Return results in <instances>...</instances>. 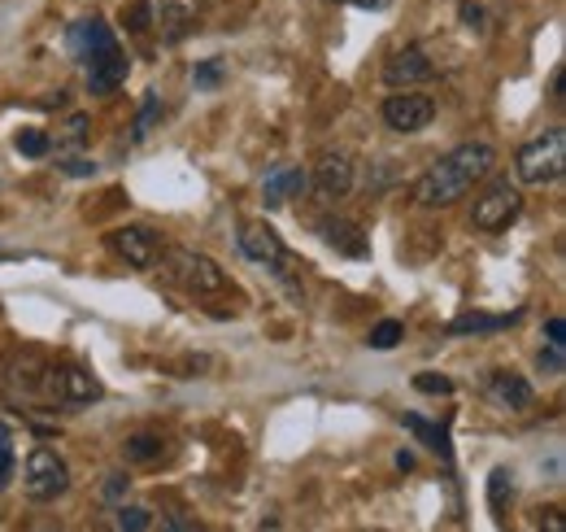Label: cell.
<instances>
[{
	"label": "cell",
	"instance_id": "18",
	"mask_svg": "<svg viewBox=\"0 0 566 532\" xmlns=\"http://www.w3.org/2000/svg\"><path fill=\"white\" fill-rule=\"evenodd\" d=\"M401 424L432 450V454H440L445 463H453V446H449V428H440V424H432V419H423V415H401Z\"/></svg>",
	"mask_w": 566,
	"mask_h": 532
},
{
	"label": "cell",
	"instance_id": "12",
	"mask_svg": "<svg viewBox=\"0 0 566 532\" xmlns=\"http://www.w3.org/2000/svg\"><path fill=\"white\" fill-rule=\"evenodd\" d=\"M122 83H127V52L118 44L109 52H101V57L87 61V87H92V96H114Z\"/></svg>",
	"mask_w": 566,
	"mask_h": 532
},
{
	"label": "cell",
	"instance_id": "32",
	"mask_svg": "<svg viewBox=\"0 0 566 532\" xmlns=\"http://www.w3.org/2000/svg\"><path fill=\"white\" fill-rule=\"evenodd\" d=\"M566 345H550V350H541V371H550V376H563L566 371Z\"/></svg>",
	"mask_w": 566,
	"mask_h": 532
},
{
	"label": "cell",
	"instance_id": "22",
	"mask_svg": "<svg viewBox=\"0 0 566 532\" xmlns=\"http://www.w3.org/2000/svg\"><path fill=\"white\" fill-rule=\"evenodd\" d=\"M157 122H162V96H157V92H144V105H140V114H135L131 140H135V144H140V140H149Z\"/></svg>",
	"mask_w": 566,
	"mask_h": 532
},
{
	"label": "cell",
	"instance_id": "6",
	"mask_svg": "<svg viewBox=\"0 0 566 532\" xmlns=\"http://www.w3.org/2000/svg\"><path fill=\"white\" fill-rule=\"evenodd\" d=\"M432 118H436V101L423 96V92H414V87H401L397 96L384 101V122H388L392 131H401V135L423 131Z\"/></svg>",
	"mask_w": 566,
	"mask_h": 532
},
{
	"label": "cell",
	"instance_id": "7",
	"mask_svg": "<svg viewBox=\"0 0 566 532\" xmlns=\"http://www.w3.org/2000/svg\"><path fill=\"white\" fill-rule=\"evenodd\" d=\"M44 393H48V398H57V402H66V406H87V402H96L105 389H101V380H96L92 371H83V367H66V371H48Z\"/></svg>",
	"mask_w": 566,
	"mask_h": 532
},
{
	"label": "cell",
	"instance_id": "16",
	"mask_svg": "<svg viewBox=\"0 0 566 532\" xmlns=\"http://www.w3.org/2000/svg\"><path fill=\"white\" fill-rule=\"evenodd\" d=\"M488 393H493V402H502L506 411H528V406L536 402V389H532L523 376H515V371H493V376H488Z\"/></svg>",
	"mask_w": 566,
	"mask_h": 532
},
{
	"label": "cell",
	"instance_id": "15",
	"mask_svg": "<svg viewBox=\"0 0 566 532\" xmlns=\"http://www.w3.org/2000/svg\"><path fill=\"white\" fill-rule=\"evenodd\" d=\"M305 188H309V175H305L300 166H275V170L262 179V201H267V210H280L296 192H305Z\"/></svg>",
	"mask_w": 566,
	"mask_h": 532
},
{
	"label": "cell",
	"instance_id": "13",
	"mask_svg": "<svg viewBox=\"0 0 566 532\" xmlns=\"http://www.w3.org/2000/svg\"><path fill=\"white\" fill-rule=\"evenodd\" d=\"M318 236H322L335 253H344V258H366V253H370L366 232H362L357 223H349V218H322V223H318Z\"/></svg>",
	"mask_w": 566,
	"mask_h": 532
},
{
	"label": "cell",
	"instance_id": "35",
	"mask_svg": "<svg viewBox=\"0 0 566 532\" xmlns=\"http://www.w3.org/2000/svg\"><path fill=\"white\" fill-rule=\"evenodd\" d=\"M458 13H462V22H467L471 31H484V9H480V4H471V0H467Z\"/></svg>",
	"mask_w": 566,
	"mask_h": 532
},
{
	"label": "cell",
	"instance_id": "37",
	"mask_svg": "<svg viewBox=\"0 0 566 532\" xmlns=\"http://www.w3.org/2000/svg\"><path fill=\"white\" fill-rule=\"evenodd\" d=\"M397 468H401V472H414V454H410V450H401V454H397Z\"/></svg>",
	"mask_w": 566,
	"mask_h": 532
},
{
	"label": "cell",
	"instance_id": "31",
	"mask_svg": "<svg viewBox=\"0 0 566 532\" xmlns=\"http://www.w3.org/2000/svg\"><path fill=\"white\" fill-rule=\"evenodd\" d=\"M83 135H87V118H83V114H74V118L61 127V135H57V140H61L66 149H79V144H83Z\"/></svg>",
	"mask_w": 566,
	"mask_h": 532
},
{
	"label": "cell",
	"instance_id": "14",
	"mask_svg": "<svg viewBox=\"0 0 566 532\" xmlns=\"http://www.w3.org/2000/svg\"><path fill=\"white\" fill-rule=\"evenodd\" d=\"M109 245H114L131 267H140V271H149V267L157 262V236L144 232V227H118V232L109 236Z\"/></svg>",
	"mask_w": 566,
	"mask_h": 532
},
{
	"label": "cell",
	"instance_id": "8",
	"mask_svg": "<svg viewBox=\"0 0 566 532\" xmlns=\"http://www.w3.org/2000/svg\"><path fill=\"white\" fill-rule=\"evenodd\" d=\"M349 188H353V157L340 153V149H327V153L314 162V192H318L322 201H340Z\"/></svg>",
	"mask_w": 566,
	"mask_h": 532
},
{
	"label": "cell",
	"instance_id": "23",
	"mask_svg": "<svg viewBox=\"0 0 566 532\" xmlns=\"http://www.w3.org/2000/svg\"><path fill=\"white\" fill-rule=\"evenodd\" d=\"M162 437H149V433H140V437H131L127 446H122V454H127V463H157L162 459Z\"/></svg>",
	"mask_w": 566,
	"mask_h": 532
},
{
	"label": "cell",
	"instance_id": "2",
	"mask_svg": "<svg viewBox=\"0 0 566 532\" xmlns=\"http://www.w3.org/2000/svg\"><path fill=\"white\" fill-rule=\"evenodd\" d=\"M566 175V131L563 127H550L545 135H536L532 144L519 149V184H532V188H545L554 179Z\"/></svg>",
	"mask_w": 566,
	"mask_h": 532
},
{
	"label": "cell",
	"instance_id": "21",
	"mask_svg": "<svg viewBox=\"0 0 566 532\" xmlns=\"http://www.w3.org/2000/svg\"><path fill=\"white\" fill-rule=\"evenodd\" d=\"M197 13H201V0H162V26H170V35L192 26Z\"/></svg>",
	"mask_w": 566,
	"mask_h": 532
},
{
	"label": "cell",
	"instance_id": "36",
	"mask_svg": "<svg viewBox=\"0 0 566 532\" xmlns=\"http://www.w3.org/2000/svg\"><path fill=\"white\" fill-rule=\"evenodd\" d=\"M545 336H550V345H566V323L563 319H550V323H545Z\"/></svg>",
	"mask_w": 566,
	"mask_h": 532
},
{
	"label": "cell",
	"instance_id": "39",
	"mask_svg": "<svg viewBox=\"0 0 566 532\" xmlns=\"http://www.w3.org/2000/svg\"><path fill=\"white\" fill-rule=\"evenodd\" d=\"M9 258H17V253H9V249H0V262H9Z\"/></svg>",
	"mask_w": 566,
	"mask_h": 532
},
{
	"label": "cell",
	"instance_id": "38",
	"mask_svg": "<svg viewBox=\"0 0 566 532\" xmlns=\"http://www.w3.org/2000/svg\"><path fill=\"white\" fill-rule=\"evenodd\" d=\"M344 4H357V9H384L388 0H344Z\"/></svg>",
	"mask_w": 566,
	"mask_h": 532
},
{
	"label": "cell",
	"instance_id": "5",
	"mask_svg": "<svg viewBox=\"0 0 566 532\" xmlns=\"http://www.w3.org/2000/svg\"><path fill=\"white\" fill-rule=\"evenodd\" d=\"M519 210H523V192H519V184H510V179H497L480 201H475V227L480 232H502V227H510L515 218H519Z\"/></svg>",
	"mask_w": 566,
	"mask_h": 532
},
{
	"label": "cell",
	"instance_id": "20",
	"mask_svg": "<svg viewBox=\"0 0 566 532\" xmlns=\"http://www.w3.org/2000/svg\"><path fill=\"white\" fill-rule=\"evenodd\" d=\"M510 498H515V472L510 468H493V476H488V511L502 520L510 511Z\"/></svg>",
	"mask_w": 566,
	"mask_h": 532
},
{
	"label": "cell",
	"instance_id": "10",
	"mask_svg": "<svg viewBox=\"0 0 566 532\" xmlns=\"http://www.w3.org/2000/svg\"><path fill=\"white\" fill-rule=\"evenodd\" d=\"M240 253L253 258V262H262V267H283V262H287V249H283L280 232L267 227V223L240 227Z\"/></svg>",
	"mask_w": 566,
	"mask_h": 532
},
{
	"label": "cell",
	"instance_id": "26",
	"mask_svg": "<svg viewBox=\"0 0 566 532\" xmlns=\"http://www.w3.org/2000/svg\"><path fill=\"white\" fill-rule=\"evenodd\" d=\"M13 149H17L22 157H44L52 144H48V135H44V131L26 127V131H17V135H13Z\"/></svg>",
	"mask_w": 566,
	"mask_h": 532
},
{
	"label": "cell",
	"instance_id": "19",
	"mask_svg": "<svg viewBox=\"0 0 566 532\" xmlns=\"http://www.w3.org/2000/svg\"><path fill=\"white\" fill-rule=\"evenodd\" d=\"M9 385H13V389H22V393H44V385H48V367H44L35 354H22V358H13V363H9Z\"/></svg>",
	"mask_w": 566,
	"mask_h": 532
},
{
	"label": "cell",
	"instance_id": "24",
	"mask_svg": "<svg viewBox=\"0 0 566 532\" xmlns=\"http://www.w3.org/2000/svg\"><path fill=\"white\" fill-rule=\"evenodd\" d=\"M122 26L135 31V35H144V31L153 26V4H149V0H127V4H122Z\"/></svg>",
	"mask_w": 566,
	"mask_h": 532
},
{
	"label": "cell",
	"instance_id": "9",
	"mask_svg": "<svg viewBox=\"0 0 566 532\" xmlns=\"http://www.w3.org/2000/svg\"><path fill=\"white\" fill-rule=\"evenodd\" d=\"M118 39H114V31L101 22V17H83V22H74L70 31H66V48L74 52V61H92V57H101V52H109Z\"/></svg>",
	"mask_w": 566,
	"mask_h": 532
},
{
	"label": "cell",
	"instance_id": "17",
	"mask_svg": "<svg viewBox=\"0 0 566 532\" xmlns=\"http://www.w3.org/2000/svg\"><path fill=\"white\" fill-rule=\"evenodd\" d=\"M510 323H519V310H510V315H458L449 323V336H488V332H502Z\"/></svg>",
	"mask_w": 566,
	"mask_h": 532
},
{
	"label": "cell",
	"instance_id": "34",
	"mask_svg": "<svg viewBox=\"0 0 566 532\" xmlns=\"http://www.w3.org/2000/svg\"><path fill=\"white\" fill-rule=\"evenodd\" d=\"M61 170L74 175V179H92V175H96V162H87V157H66Z\"/></svg>",
	"mask_w": 566,
	"mask_h": 532
},
{
	"label": "cell",
	"instance_id": "3",
	"mask_svg": "<svg viewBox=\"0 0 566 532\" xmlns=\"http://www.w3.org/2000/svg\"><path fill=\"white\" fill-rule=\"evenodd\" d=\"M22 489H26L31 503H57L70 489V468L48 446H39V450L26 454V481H22Z\"/></svg>",
	"mask_w": 566,
	"mask_h": 532
},
{
	"label": "cell",
	"instance_id": "1",
	"mask_svg": "<svg viewBox=\"0 0 566 532\" xmlns=\"http://www.w3.org/2000/svg\"><path fill=\"white\" fill-rule=\"evenodd\" d=\"M493 166H497V149L493 144H458L453 153L436 157L423 170L414 197H418L423 210H445V205L462 201L480 179H488Z\"/></svg>",
	"mask_w": 566,
	"mask_h": 532
},
{
	"label": "cell",
	"instance_id": "29",
	"mask_svg": "<svg viewBox=\"0 0 566 532\" xmlns=\"http://www.w3.org/2000/svg\"><path fill=\"white\" fill-rule=\"evenodd\" d=\"M13 463H17V454H13V433H9V424H0V489H9Z\"/></svg>",
	"mask_w": 566,
	"mask_h": 532
},
{
	"label": "cell",
	"instance_id": "25",
	"mask_svg": "<svg viewBox=\"0 0 566 532\" xmlns=\"http://www.w3.org/2000/svg\"><path fill=\"white\" fill-rule=\"evenodd\" d=\"M114 524L122 532H144L153 524V511H149V507H127V503H122V507L114 511Z\"/></svg>",
	"mask_w": 566,
	"mask_h": 532
},
{
	"label": "cell",
	"instance_id": "30",
	"mask_svg": "<svg viewBox=\"0 0 566 532\" xmlns=\"http://www.w3.org/2000/svg\"><path fill=\"white\" fill-rule=\"evenodd\" d=\"M223 70H227V66H223L219 57H210V61H201V66L192 70V83H197V87H219V83H223Z\"/></svg>",
	"mask_w": 566,
	"mask_h": 532
},
{
	"label": "cell",
	"instance_id": "11",
	"mask_svg": "<svg viewBox=\"0 0 566 532\" xmlns=\"http://www.w3.org/2000/svg\"><path fill=\"white\" fill-rule=\"evenodd\" d=\"M432 79V61L423 48H401L384 61V83L388 87H414V83H427Z\"/></svg>",
	"mask_w": 566,
	"mask_h": 532
},
{
	"label": "cell",
	"instance_id": "4",
	"mask_svg": "<svg viewBox=\"0 0 566 532\" xmlns=\"http://www.w3.org/2000/svg\"><path fill=\"white\" fill-rule=\"evenodd\" d=\"M166 271H170V280L175 284H184L188 293H223L227 288V275H223V267L214 262V258H205V253H192V249H170V258H166Z\"/></svg>",
	"mask_w": 566,
	"mask_h": 532
},
{
	"label": "cell",
	"instance_id": "33",
	"mask_svg": "<svg viewBox=\"0 0 566 532\" xmlns=\"http://www.w3.org/2000/svg\"><path fill=\"white\" fill-rule=\"evenodd\" d=\"M127 485H131V481H127L122 472H114V476H105V485H101V498H105V503H122Z\"/></svg>",
	"mask_w": 566,
	"mask_h": 532
},
{
	"label": "cell",
	"instance_id": "28",
	"mask_svg": "<svg viewBox=\"0 0 566 532\" xmlns=\"http://www.w3.org/2000/svg\"><path fill=\"white\" fill-rule=\"evenodd\" d=\"M414 389H418V393H432V398H449V393H453V380L440 376V371H418V376H414Z\"/></svg>",
	"mask_w": 566,
	"mask_h": 532
},
{
	"label": "cell",
	"instance_id": "27",
	"mask_svg": "<svg viewBox=\"0 0 566 532\" xmlns=\"http://www.w3.org/2000/svg\"><path fill=\"white\" fill-rule=\"evenodd\" d=\"M401 336H405L401 319H384V323L370 332V341H366V345H370V350H397V341H401Z\"/></svg>",
	"mask_w": 566,
	"mask_h": 532
}]
</instances>
